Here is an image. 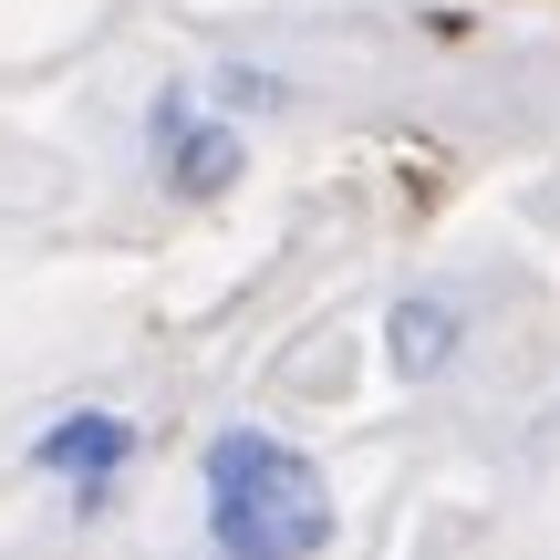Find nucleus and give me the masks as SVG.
<instances>
[{"instance_id":"obj_1","label":"nucleus","mask_w":560,"mask_h":560,"mask_svg":"<svg viewBox=\"0 0 560 560\" xmlns=\"http://www.w3.org/2000/svg\"><path fill=\"white\" fill-rule=\"evenodd\" d=\"M332 550V488L301 446L229 425L208 446V560H322Z\"/></svg>"},{"instance_id":"obj_2","label":"nucleus","mask_w":560,"mask_h":560,"mask_svg":"<svg viewBox=\"0 0 560 560\" xmlns=\"http://www.w3.org/2000/svg\"><path fill=\"white\" fill-rule=\"evenodd\" d=\"M145 145H156V177L177 187V198H219V187H240V136H229L219 115H198L187 94H156Z\"/></svg>"},{"instance_id":"obj_3","label":"nucleus","mask_w":560,"mask_h":560,"mask_svg":"<svg viewBox=\"0 0 560 560\" xmlns=\"http://www.w3.org/2000/svg\"><path fill=\"white\" fill-rule=\"evenodd\" d=\"M125 457H136V425L104 416V405H83V416H52V425H42V446H32L42 478H73V509H83V520L104 509V488H115V467H125Z\"/></svg>"},{"instance_id":"obj_4","label":"nucleus","mask_w":560,"mask_h":560,"mask_svg":"<svg viewBox=\"0 0 560 560\" xmlns=\"http://www.w3.org/2000/svg\"><path fill=\"white\" fill-rule=\"evenodd\" d=\"M384 342H395V374H436V363L457 353V312H446V301H395Z\"/></svg>"}]
</instances>
